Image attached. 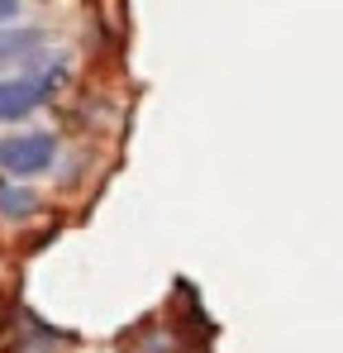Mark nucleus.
Returning a JSON list of instances; mask_svg holds the SVG:
<instances>
[{
	"label": "nucleus",
	"mask_w": 343,
	"mask_h": 353,
	"mask_svg": "<svg viewBox=\"0 0 343 353\" xmlns=\"http://www.w3.org/2000/svg\"><path fill=\"white\" fill-rule=\"evenodd\" d=\"M34 210H39V196H34L29 186L0 181V215H5V220H29Z\"/></svg>",
	"instance_id": "obj_4"
},
{
	"label": "nucleus",
	"mask_w": 343,
	"mask_h": 353,
	"mask_svg": "<svg viewBox=\"0 0 343 353\" xmlns=\"http://www.w3.org/2000/svg\"><path fill=\"white\" fill-rule=\"evenodd\" d=\"M19 14V0H0V24H10Z\"/></svg>",
	"instance_id": "obj_5"
},
{
	"label": "nucleus",
	"mask_w": 343,
	"mask_h": 353,
	"mask_svg": "<svg viewBox=\"0 0 343 353\" xmlns=\"http://www.w3.org/2000/svg\"><path fill=\"white\" fill-rule=\"evenodd\" d=\"M43 53V34L39 29H0V67H19Z\"/></svg>",
	"instance_id": "obj_3"
},
{
	"label": "nucleus",
	"mask_w": 343,
	"mask_h": 353,
	"mask_svg": "<svg viewBox=\"0 0 343 353\" xmlns=\"http://www.w3.org/2000/svg\"><path fill=\"white\" fill-rule=\"evenodd\" d=\"M57 163V139L53 134H10L0 139V172L14 176V181H29V176L48 172Z\"/></svg>",
	"instance_id": "obj_1"
},
{
	"label": "nucleus",
	"mask_w": 343,
	"mask_h": 353,
	"mask_svg": "<svg viewBox=\"0 0 343 353\" xmlns=\"http://www.w3.org/2000/svg\"><path fill=\"white\" fill-rule=\"evenodd\" d=\"M53 96V77H0V124L34 115Z\"/></svg>",
	"instance_id": "obj_2"
}]
</instances>
